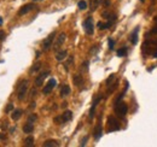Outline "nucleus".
I'll return each mask as SVG.
<instances>
[{
    "mask_svg": "<svg viewBox=\"0 0 157 147\" xmlns=\"http://www.w3.org/2000/svg\"><path fill=\"white\" fill-rule=\"evenodd\" d=\"M128 112V106L126 103L123 101H120V103H116L115 104V113L116 116L120 117V118H123Z\"/></svg>",
    "mask_w": 157,
    "mask_h": 147,
    "instance_id": "nucleus-1",
    "label": "nucleus"
},
{
    "mask_svg": "<svg viewBox=\"0 0 157 147\" xmlns=\"http://www.w3.org/2000/svg\"><path fill=\"white\" fill-rule=\"evenodd\" d=\"M120 129H121V126L119 123V121L114 116H109L108 117V132L111 133V132H116V130H120Z\"/></svg>",
    "mask_w": 157,
    "mask_h": 147,
    "instance_id": "nucleus-2",
    "label": "nucleus"
},
{
    "mask_svg": "<svg viewBox=\"0 0 157 147\" xmlns=\"http://www.w3.org/2000/svg\"><path fill=\"white\" fill-rule=\"evenodd\" d=\"M82 27H84V30L87 35H92L94 33V27H93V19L92 17H87L84 23H82Z\"/></svg>",
    "mask_w": 157,
    "mask_h": 147,
    "instance_id": "nucleus-3",
    "label": "nucleus"
},
{
    "mask_svg": "<svg viewBox=\"0 0 157 147\" xmlns=\"http://www.w3.org/2000/svg\"><path fill=\"white\" fill-rule=\"evenodd\" d=\"M27 91H28V81H27V80H24L23 82L18 86V92H17V98H18V100H23L24 98H26Z\"/></svg>",
    "mask_w": 157,
    "mask_h": 147,
    "instance_id": "nucleus-4",
    "label": "nucleus"
},
{
    "mask_svg": "<svg viewBox=\"0 0 157 147\" xmlns=\"http://www.w3.org/2000/svg\"><path fill=\"white\" fill-rule=\"evenodd\" d=\"M54 36L56 34L54 33H51L45 40H44V42H43V51H48L50 48H51L53 46V40H54Z\"/></svg>",
    "mask_w": 157,
    "mask_h": 147,
    "instance_id": "nucleus-5",
    "label": "nucleus"
},
{
    "mask_svg": "<svg viewBox=\"0 0 157 147\" xmlns=\"http://www.w3.org/2000/svg\"><path fill=\"white\" fill-rule=\"evenodd\" d=\"M56 86H57V81H56L54 78H50L48 82L45 85V87H44V89H43V93H44V94H50Z\"/></svg>",
    "mask_w": 157,
    "mask_h": 147,
    "instance_id": "nucleus-6",
    "label": "nucleus"
},
{
    "mask_svg": "<svg viewBox=\"0 0 157 147\" xmlns=\"http://www.w3.org/2000/svg\"><path fill=\"white\" fill-rule=\"evenodd\" d=\"M65 39H67V35H65L64 33H61V34L57 36V41H56V44L53 45V50H54V51H58V50H59L61 46L64 44Z\"/></svg>",
    "mask_w": 157,
    "mask_h": 147,
    "instance_id": "nucleus-7",
    "label": "nucleus"
},
{
    "mask_svg": "<svg viewBox=\"0 0 157 147\" xmlns=\"http://www.w3.org/2000/svg\"><path fill=\"white\" fill-rule=\"evenodd\" d=\"M48 75H50V71H46V72L40 74V75L35 78V86H36V87H41V86H43V85H44L45 78H46Z\"/></svg>",
    "mask_w": 157,
    "mask_h": 147,
    "instance_id": "nucleus-8",
    "label": "nucleus"
},
{
    "mask_svg": "<svg viewBox=\"0 0 157 147\" xmlns=\"http://www.w3.org/2000/svg\"><path fill=\"white\" fill-rule=\"evenodd\" d=\"M102 134H103V129H102L100 121H99L98 123H97V126H96V128H94V130H93V136H94L96 140H99L100 136H102Z\"/></svg>",
    "mask_w": 157,
    "mask_h": 147,
    "instance_id": "nucleus-9",
    "label": "nucleus"
},
{
    "mask_svg": "<svg viewBox=\"0 0 157 147\" xmlns=\"http://www.w3.org/2000/svg\"><path fill=\"white\" fill-rule=\"evenodd\" d=\"M35 9V5H33V4H27V5H24L22 9L18 11V15L22 16V15H26L28 12H30L31 10H34Z\"/></svg>",
    "mask_w": 157,
    "mask_h": 147,
    "instance_id": "nucleus-10",
    "label": "nucleus"
},
{
    "mask_svg": "<svg viewBox=\"0 0 157 147\" xmlns=\"http://www.w3.org/2000/svg\"><path fill=\"white\" fill-rule=\"evenodd\" d=\"M138 31H139V27H137L133 31H132V34H130V36H129V41L133 44V45H137V44H138V40H139V37H138Z\"/></svg>",
    "mask_w": 157,
    "mask_h": 147,
    "instance_id": "nucleus-11",
    "label": "nucleus"
},
{
    "mask_svg": "<svg viewBox=\"0 0 157 147\" xmlns=\"http://www.w3.org/2000/svg\"><path fill=\"white\" fill-rule=\"evenodd\" d=\"M73 82L76 87H81L82 85H84V77H82L81 75H79V74H76V75L73 76Z\"/></svg>",
    "mask_w": 157,
    "mask_h": 147,
    "instance_id": "nucleus-12",
    "label": "nucleus"
},
{
    "mask_svg": "<svg viewBox=\"0 0 157 147\" xmlns=\"http://www.w3.org/2000/svg\"><path fill=\"white\" fill-rule=\"evenodd\" d=\"M33 130H34V126H33V123L27 122V123L24 124V127H23V132L26 134H30V133H33Z\"/></svg>",
    "mask_w": 157,
    "mask_h": 147,
    "instance_id": "nucleus-13",
    "label": "nucleus"
},
{
    "mask_svg": "<svg viewBox=\"0 0 157 147\" xmlns=\"http://www.w3.org/2000/svg\"><path fill=\"white\" fill-rule=\"evenodd\" d=\"M100 99H102V96H98L97 99L93 101V105H92V107H91V110H89V117H91V118H92V117L94 116V110H96V107H97L98 103L100 101Z\"/></svg>",
    "mask_w": 157,
    "mask_h": 147,
    "instance_id": "nucleus-14",
    "label": "nucleus"
},
{
    "mask_svg": "<svg viewBox=\"0 0 157 147\" xmlns=\"http://www.w3.org/2000/svg\"><path fill=\"white\" fill-rule=\"evenodd\" d=\"M73 118V112L71 111H65L63 115H62V121H63V123H65V122H69L70 119Z\"/></svg>",
    "mask_w": 157,
    "mask_h": 147,
    "instance_id": "nucleus-15",
    "label": "nucleus"
},
{
    "mask_svg": "<svg viewBox=\"0 0 157 147\" xmlns=\"http://www.w3.org/2000/svg\"><path fill=\"white\" fill-rule=\"evenodd\" d=\"M70 94V87L68 85H64L62 88H61V96L64 98V96H67Z\"/></svg>",
    "mask_w": 157,
    "mask_h": 147,
    "instance_id": "nucleus-16",
    "label": "nucleus"
},
{
    "mask_svg": "<svg viewBox=\"0 0 157 147\" xmlns=\"http://www.w3.org/2000/svg\"><path fill=\"white\" fill-rule=\"evenodd\" d=\"M67 55H68V52L67 51H59L58 53H57V55H56V59L62 62V60H64L65 58H67Z\"/></svg>",
    "mask_w": 157,
    "mask_h": 147,
    "instance_id": "nucleus-17",
    "label": "nucleus"
},
{
    "mask_svg": "<svg viewBox=\"0 0 157 147\" xmlns=\"http://www.w3.org/2000/svg\"><path fill=\"white\" fill-rule=\"evenodd\" d=\"M44 146L45 147H58L59 142L56 141V140H47V141L44 142Z\"/></svg>",
    "mask_w": 157,
    "mask_h": 147,
    "instance_id": "nucleus-18",
    "label": "nucleus"
},
{
    "mask_svg": "<svg viewBox=\"0 0 157 147\" xmlns=\"http://www.w3.org/2000/svg\"><path fill=\"white\" fill-rule=\"evenodd\" d=\"M111 22H108V23H103V22H98V24H97V27H98V29L99 30H104V29H108L110 26H111Z\"/></svg>",
    "mask_w": 157,
    "mask_h": 147,
    "instance_id": "nucleus-19",
    "label": "nucleus"
},
{
    "mask_svg": "<svg viewBox=\"0 0 157 147\" xmlns=\"http://www.w3.org/2000/svg\"><path fill=\"white\" fill-rule=\"evenodd\" d=\"M21 116H22V111H21V110H15V111L12 112V115H11V118H12L13 121H17V119L21 118Z\"/></svg>",
    "mask_w": 157,
    "mask_h": 147,
    "instance_id": "nucleus-20",
    "label": "nucleus"
},
{
    "mask_svg": "<svg viewBox=\"0 0 157 147\" xmlns=\"http://www.w3.org/2000/svg\"><path fill=\"white\" fill-rule=\"evenodd\" d=\"M24 145L30 147V146H34V137L33 136H28L26 140H24Z\"/></svg>",
    "mask_w": 157,
    "mask_h": 147,
    "instance_id": "nucleus-21",
    "label": "nucleus"
},
{
    "mask_svg": "<svg viewBox=\"0 0 157 147\" xmlns=\"http://www.w3.org/2000/svg\"><path fill=\"white\" fill-rule=\"evenodd\" d=\"M99 6V0H91V11H96Z\"/></svg>",
    "mask_w": 157,
    "mask_h": 147,
    "instance_id": "nucleus-22",
    "label": "nucleus"
},
{
    "mask_svg": "<svg viewBox=\"0 0 157 147\" xmlns=\"http://www.w3.org/2000/svg\"><path fill=\"white\" fill-rule=\"evenodd\" d=\"M117 55L119 57H126L127 55V47H123V48L117 50Z\"/></svg>",
    "mask_w": 157,
    "mask_h": 147,
    "instance_id": "nucleus-23",
    "label": "nucleus"
},
{
    "mask_svg": "<svg viewBox=\"0 0 157 147\" xmlns=\"http://www.w3.org/2000/svg\"><path fill=\"white\" fill-rule=\"evenodd\" d=\"M77 6H79L80 10H86L87 9V3L85 1V0H81V1H79Z\"/></svg>",
    "mask_w": 157,
    "mask_h": 147,
    "instance_id": "nucleus-24",
    "label": "nucleus"
},
{
    "mask_svg": "<svg viewBox=\"0 0 157 147\" xmlns=\"http://www.w3.org/2000/svg\"><path fill=\"white\" fill-rule=\"evenodd\" d=\"M41 68V64L40 63H36L35 65H34V67H33L31 69H30V74H34V72H36L39 69Z\"/></svg>",
    "mask_w": 157,
    "mask_h": 147,
    "instance_id": "nucleus-25",
    "label": "nucleus"
},
{
    "mask_svg": "<svg viewBox=\"0 0 157 147\" xmlns=\"http://www.w3.org/2000/svg\"><path fill=\"white\" fill-rule=\"evenodd\" d=\"M38 119V116L35 115V113H33V115H30L28 117V122H30V123H34V122Z\"/></svg>",
    "mask_w": 157,
    "mask_h": 147,
    "instance_id": "nucleus-26",
    "label": "nucleus"
},
{
    "mask_svg": "<svg viewBox=\"0 0 157 147\" xmlns=\"http://www.w3.org/2000/svg\"><path fill=\"white\" fill-rule=\"evenodd\" d=\"M108 45H109V50H114V47H115V41L112 39H109L108 40Z\"/></svg>",
    "mask_w": 157,
    "mask_h": 147,
    "instance_id": "nucleus-27",
    "label": "nucleus"
},
{
    "mask_svg": "<svg viewBox=\"0 0 157 147\" xmlns=\"http://www.w3.org/2000/svg\"><path fill=\"white\" fill-rule=\"evenodd\" d=\"M114 80H115V75H114V74H112V75H110V76H109V78H108V80H106V86H108V87H109V86H110V83L112 82V81H114Z\"/></svg>",
    "mask_w": 157,
    "mask_h": 147,
    "instance_id": "nucleus-28",
    "label": "nucleus"
},
{
    "mask_svg": "<svg viewBox=\"0 0 157 147\" xmlns=\"http://www.w3.org/2000/svg\"><path fill=\"white\" fill-rule=\"evenodd\" d=\"M73 62H74V58H73V57H69L68 62L65 63V70H68V69H69V65H70V64H71Z\"/></svg>",
    "mask_w": 157,
    "mask_h": 147,
    "instance_id": "nucleus-29",
    "label": "nucleus"
},
{
    "mask_svg": "<svg viewBox=\"0 0 157 147\" xmlns=\"http://www.w3.org/2000/svg\"><path fill=\"white\" fill-rule=\"evenodd\" d=\"M13 110V104H9L6 106V109H5V111H6V113H9V112H11Z\"/></svg>",
    "mask_w": 157,
    "mask_h": 147,
    "instance_id": "nucleus-30",
    "label": "nucleus"
},
{
    "mask_svg": "<svg viewBox=\"0 0 157 147\" xmlns=\"http://www.w3.org/2000/svg\"><path fill=\"white\" fill-rule=\"evenodd\" d=\"M123 96H125V92H123V93H121V94L119 95V98L116 99V101H115V104H116V103H120V101L123 99Z\"/></svg>",
    "mask_w": 157,
    "mask_h": 147,
    "instance_id": "nucleus-31",
    "label": "nucleus"
},
{
    "mask_svg": "<svg viewBox=\"0 0 157 147\" xmlns=\"http://www.w3.org/2000/svg\"><path fill=\"white\" fill-rule=\"evenodd\" d=\"M155 22H156V26H155V27H154V29L151 30L152 34H157V17L155 18Z\"/></svg>",
    "mask_w": 157,
    "mask_h": 147,
    "instance_id": "nucleus-32",
    "label": "nucleus"
},
{
    "mask_svg": "<svg viewBox=\"0 0 157 147\" xmlns=\"http://www.w3.org/2000/svg\"><path fill=\"white\" fill-rule=\"evenodd\" d=\"M5 36H6L5 31H4V30H0V41H1V40H4V39H5Z\"/></svg>",
    "mask_w": 157,
    "mask_h": 147,
    "instance_id": "nucleus-33",
    "label": "nucleus"
},
{
    "mask_svg": "<svg viewBox=\"0 0 157 147\" xmlns=\"http://www.w3.org/2000/svg\"><path fill=\"white\" fill-rule=\"evenodd\" d=\"M81 69H82V70H85V71H86V70L88 69V62H85L84 64H82V68H81Z\"/></svg>",
    "mask_w": 157,
    "mask_h": 147,
    "instance_id": "nucleus-34",
    "label": "nucleus"
},
{
    "mask_svg": "<svg viewBox=\"0 0 157 147\" xmlns=\"http://www.w3.org/2000/svg\"><path fill=\"white\" fill-rule=\"evenodd\" d=\"M88 140V136H85L84 139H82V141H81V146H85L86 145V141Z\"/></svg>",
    "mask_w": 157,
    "mask_h": 147,
    "instance_id": "nucleus-35",
    "label": "nucleus"
},
{
    "mask_svg": "<svg viewBox=\"0 0 157 147\" xmlns=\"http://www.w3.org/2000/svg\"><path fill=\"white\" fill-rule=\"evenodd\" d=\"M67 106H68V103H63V104H62V107H63V109L67 107Z\"/></svg>",
    "mask_w": 157,
    "mask_h": 147,
    "instance_id": "nucleus-36",
    "label": "nucleus"
},
{
    "mask_svg": "<svg viewBox=\"0 0 157 147\" xmlns=\"http://www.w3.org/2000/svg\"><path fill=\"white\" fill-rule=\"evenodd\" d=\"M35 107V103H31L30 104V109H34Z\"/></svg>",
    "mask_w": 157,
    "mask_h": 147,
    "instance_id": "nucleus-37",
    "label": "nucleus"
},
{
    "mask_svg": "<svg viewBox=\"0 0 157 147\" xmlns=\"http://www.w3.org/2000/svg\"><path fill=\"white\" fill-rule=\"evenodd\" d=\"M1 24H3V18L0 17V26H1Z\"/></svg>",
    "mask_w": 157,
    "mask_h": 147,
    "instance_id": "nucleus-38",
    "label": "nucleus"
},
{
    "mask_svg": "<svg viewBox=\"0 0 157 147\" xmlns=\"http://www.w3.org/2000/svg\"><path fill=\"white\" fill-rule=\"evenodd\" d=\"M140 1H142V3H144V1H145V0H140Z\"/></svg>",
    "mask_w": 157,
    "mask_h": 147,
    "instance_id": "nucleus-39",
    "label": "nucleus"
},
{
    "mask_svg": "<svg viewBox=\"0 0 157 147\" xmlns=\"http://www.w3.org/2000/svg\"><path fill=\"white\" fill-rule=\"evenodd\" d=\"M34 1H36V0H34Z\"/></svg>",
    "mask_w": 157,
    "mask_h": 147,
    "instance_id": "nucleus-40",
    "label": "nucleus"
}]
</instances>
